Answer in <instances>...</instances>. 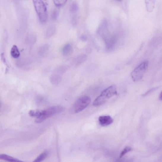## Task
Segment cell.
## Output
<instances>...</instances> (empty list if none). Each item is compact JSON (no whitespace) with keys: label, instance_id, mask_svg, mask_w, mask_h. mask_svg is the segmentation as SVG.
<instances>
[{"label":"cell","instance_id":"cell-7","mask_svg":"<svg viewBox=\"0 0 162 162\" xmlns=\"http://www.w3.org/2000/svg\"><path fill=\"white\" fill-rule=\"evenodd\" d=\"M50 45L46 44L41 46L38 49V53L41 56L45 55L50 49Z\"/></svg>","mask_w":162,"mask_h":162},{"label":"cell","instance_id":"cell-17","mask_svg":"<svg viewBox=\"0 0 162 162\" xmlns=\"http://www.w3.org/2000/svg\"><path fill=\"white\" fill-rule=\"evenodd\" d=\"M131 147H127L123 150L122 151L120 155V158H122L124 155L126 154L128 152L131 151Z\"/></svg>","mask_w":162,"mask_h":162},{"label":"cell","instance_id":"cell-4","mask_svg":"<svg viewBox=\"0 0 162 162\" xmlns=\"http://www.w3.org/2000/svg\"><path fill=\"white\" fill-rule=\"evenodd\" d=\"M91 102L90 97L84 96L78 99L71 109V112L77 114L82 111L87 107Z\"/></svg>","mask_w":162,"mask_h":162},{"label":"cell","instance_id":"cell-15","mask_svg":"<svg viewBox=\"0 0 162 162\" xmlns=\"http://www.w3.org/2000/svg\"><path fill=\"white\" fill-rule=\"evenodd\" d=\"M78 9V7L77 3L73 2L71 4L70 7V10L71 12L74 13L77 12Z\"/></svg>","mask_w":162,"mask_h":162},{"label":"cell","instance_id":"cell-6","mask_svg":"<svg viewBox=\"0 0 162 162\" xmlns=\"http://www.w3.org/2000/svg\"><path fill=\"white\" fill-rule=\"evenodd\" d=\"M98 120L100 125L102 126H107L111 125L113 121L112 118L109 115L100 116Z\"/></svg>","mask_w":162,"mask_h":162},{"label":"cell","instance_id":"cell-2","mask_svg":"<svg viewBox=\"0 0 162 162\" xmlns=\"http://www.w3.org/2000/svg\"><path fill=\"white\" fill-rule=\"evenodd\" d=\"M117 93V89L116 86H111L104 90L99 96L94 100L93 106L95 107L101 106L109 99L116 95Z\"/></svg>","mask_w":162,"mask_h":162},{"label":"cell","instance_id":"cell-1","mask_svg":"<svg viewBox=\"0 0 162 162\" xmlns=\"http://www.w3.org/2000/svg\"><path fill=\"white\" fill-rule=\"evenodd\" d=\"M65 110V108L63 106H54L50 107L44 111H35L33 114V115L34 117L36 118V122L39 123L56 114L63 112Z\"/></svg>","mask_w":162,"mask_h":162},{"label":"cell","instance_id":"cell-18","mask_svg":"<svg viewBox=\"0 0 162 162\" xmlns=\"http://www.w3.org/2000/svg\"><path fill=\"white\" fill-rule=\"evenodd\" d=\"M159 88V87H158L155 88H154L148 90V91L146 92L143 95V96L144 97L147 96V95L150 94L154 92L155 91V90H158V89Z\"/></svg>","mask_w":162,"mask_h":162},{"label":"cell","instance_id":"cell-13","mask_svg":"<svg viewBox=\"0 0 162 162\" xmlns=\"http://www.w3.org/2000/svg\"><path fill=\"white\" fill-rule=\"evenodd\" d=\"M60 12V9L58 7H55L52 10L51 17V18L53 20H56L58 18Z\"/></svg>","mask_w":162,"mask_h":162},{"label":"cell","instance_id":"cell-12","mask_svg":"<svg viewBox=\"0 0 162 162\" xmlns=\"http://www.w3.org/2000/svg\"><path fill=\"white\" fill-rule=\"evenodd\" d=\"M47 155H48V152L47 151L43 152L32 162H41L47 158Z\"/></svg>","mask_w":162,"mask_h":162},{"label":"cell","instance_id":"cell-3","mask_svg":"<svg viewBox=\"0 0 162 162\" xmlns=\"http://www.w3.org/2000/svg\"><path fill=\"white\" fill-rule=\"evenodd\" d=\"M33 2L40 21L42 23L46 22L47 18V12L45 3L41 0H35Z\"/></svg>","mask_w":162,"mask_h":162},{"label":"cell","instance_id":"cell-11","mask_svg":"<svg viewBox=\"0 0 162 162\" xmlns=\"http://www.w3.org/2000/svg\"><path fill=\"white\" fill-rule=\"evenodd\" d=\"M11 55L14 58H17L20 55V51L17 46L15 45L13 46L11 50Z\"/></svg>","mask_w":162,"mask_h":162},{"label":"cell","instance_id":"cell-16","mask_svg":"<svg viewBox=\"0 0 162 162\" xmlns=\"http://www.w3.org/2000/svg\"><path fill=\"white\" fill-rule=\"evenodd\" d=\"M66 1H64V0H57V1L55 0L54 1V4L58 7L64 5Z\"/></svg>","mask_w":162,"mask_h":162},{"label":"cell","instance_id":"cell-19","mask_svg":"<svg viewBox=\"0 0 162 162\" xmlns=\"http://www.w3.org/2000/svg\"><path fill=\"white\" fill-rule=\"evenodd\" d=\"M159 99L160 101H162V91H161L159 95Z\"/></svg>","mask_w":162,"mask_h":162},{"label":"cell","instance_id":"cell-10","mask_svg":"<svg viewBox=\"0 0 162 162\" xmlns=\"http://www.w3.org/2000/svg\"><path fill=\"white\" fill-rule=\"evenodd\" d=\"M56 28L54 25H50L47 28L46 31L45 36L47 38H50L53 36L56 31Z\"/></svg>","mask_w":162,"mask_h":162},{"label":"cell","instance_id":"cell-9","mask_svg":"<svg viewBox=\"0 0 162 162\" xmlns=\"http://www.w3.org/2000/svg\"><path fill=\"white\" fill-rule=\"evenodd\" d=\"M73 48L72 46L70 44L66 45L63 47L62 50V53L64 56H68L72 53Z\"/></svg>","mask_w":162,"mask_h":162},{"label":"cell","instance_id":"cell-5","mask_svg":"<svg viewBox=\"0 0 162 162\" xmlns=\"http://www.w3.org/2000/svg\"><path fill=\"white\" fill-rule=\"evenodd\" d=\"M148 62H143L132 72L131 75L134 82H138L142 78L148 67Z\"/></svg>","mask_w":162,"mask_h":162},{"label":"cell","instance_id":"cell-14","mask_svg":"<svg viewBox=\"0 0 162 162\" xmlns=\"http://www.w3.org/2000/svg\"><path fill=\"white\" fill-rule=\"evenodd\" d=\"M87 58V56L85 55H82L77 57L75 60L77 64L82 63Z\"/></svg>","mask_w":162,"mask_h":162},{"label":"cell","instance_id":"cell-20","mask_svg":"<svg viewBox=\"0 0 162 162\" xmlns=\"http://www.w3.org/2000/svg\"><path fill=\"white\" fill-rule=\"evenodd\" d=\"M81 39H82V40H85L86 39V37L85 36H82V37L81 38Z\"/></svg>","mask_w":162,"mask_h":162},{"label":"cell","instance_id":"cell-8","mask_svg":"<svg viewBox=\"0 0 162 162\" xmlns=\"http://www.w3.org/2000/svg\"><path fill=\"white\" fill-rule=\"evenodd\" d=\"M0 159L9 162H25L14 158L11 156L4 154L0 155Z\"/></svg>","mask_w":162,"mask_h":162}]
</instances>
